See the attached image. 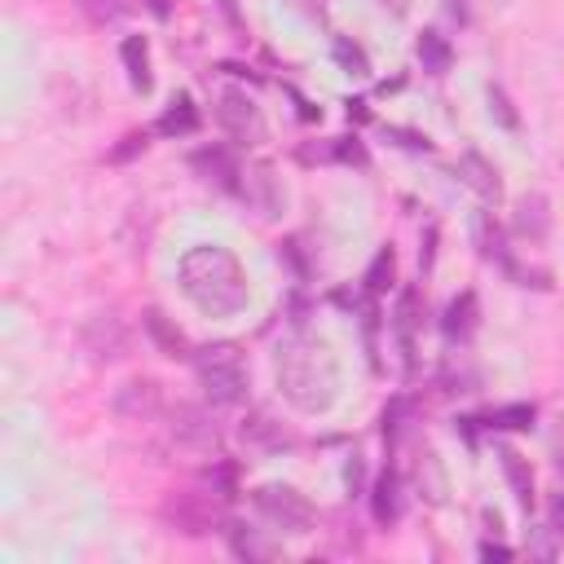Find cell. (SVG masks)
<instances>
[{"label":"cell","instance_id":"obj_1","mask_svg":"<svg viewBox=\"0 0 564 564\" xmlns=\"http://www.w3.org/2000/svg\"><path fill=\"white\" fill-rule=\"evenodd\" d=\"M181 296L203 313V317H235L248 309V269L239 265L235 252H225L216 243H199L181 256L177 265Z\"/></svg>","mask_w":564,"mask_h":564},{"label":"cell","instance_id":"obj_2","mask_svg":"<svg viewBox=\"0 0 564 564\" xmlns=\"http://www.w3.org/2000/svg\"><path fill=\"white\" fill-rule=\"evenodd\" d=\"M274 371H278V393L304 415H322L340 397V362L317 335H291L278 349Z\"/></svg>","mask_w":564,"mask_h":564},{"label":"cell","instance_id":"obj_3","mask_svg":"<svg viewBox=\"0 0 564 564\" xmlns=\"http://www.w3.org/2000/svg\"><path fill=\"white\" fill-rule=\"evenodd\" d=\"M194 371H199V384L207 393L212 406H239L248 397V362L235 345H207L194 353Z\"/></svg>","mask_w":564,"mask_h":564},{"label":"cell","instance_id":"obj_4","mask_svg":"<svg viewBox=\"0 0 564 564\" xmlns=\"http://www.w3.org/2000/svg\"><path fill=\"white\" fill-rule=\"evenodd\" d=\"M252 503H256V512L274 525V529H283V533H309L313 529V503L300 494V490H291V485H261L256 494H252Z\"/></svg>","mask_w":564,"mask_h":564},{"label":"cell","instance_id":"obj_5","mask_svg":"<svg viewBox=\"0 0 564 564\" xmlns=\"http://www.w3.org/2000/svg\"><path fill=\"white\" fill-rule=\"evenodd\" d=\"M216 124L230 133L235 142H261V137H265V116H261V106H256L243 88L220 93V101H216Z\"/></svg>","mask_w":564,"mask_h":564},{"label":"cell","instance_id":"obj_6","mask_svg":"<svg viewBox=\"0 0 564 564\" xmlns=\"http://www.w3.org/2000/svg\"><path fill=\"white\" fill-rule=\"evenodd\" d=\"M164 516H168L181 533L199 538V533H207V529L216 525V503H212V499H203V494H177V499H168Z\"/></svg>","mask_w":564,"mask_h":564},{"label":"cell","instance_id":"obj_7","mask_svg":"<svg viewBox=\"0 0 564 564\" xmlns=\"http://www.w3.org/2000/svg\"><path fill=\"white\" fill-rule=\"evenodd\" d=\"M459 177L485 199V203H499L503 199V181H499V168L485 159V155H477V151H464V159H459Z\"/></svg>","mask_w":564,"mask_h":564},{"label":"cell","instance_id":"obj_8","mask_svg":"<svg viewBox=\"0 0 564 564\" xmlns=\"http://www.w3.org/2000/svg\"><path fill=\"white\" fill-rule=\"evenodd\" d=\"M243 177H248V181H243L248 203H256L265 216H278V212H283V185H278L274 168H269V164H256V168L243 172Z\"/></svg>","mask_w":564,"mask_h":564},{"label":"cell","instance_id":"obj_9","mask_svg":"<svg viewBox=\"0 0 564 564\" xmlns=\"http://www.w3.org/2000/svg\"><path fill=\"white\" fill-rule=\"evenodd\" d=\"M116 410L129 419H146L159 410V384L155 380H129L116 388Z\"/></svg>","mask_w":564,"mask_h":564},{"label":"cell","instance_id":"obj_10","mask_svg":"<svg viewBox=\"0 0 564 564\" xmlns=\"http://www.w3.org/2000/svg\"><path fill=\"white\" fill-rule=\"evenodd\" d=\"M194 168L203 172V181H216L220 190H243V168L230 159V155H225L220 146H212V151H199L194 155Z\"/></svg>","mask_w":564,"mask_h":564},{"label":"cell","instance_id":"obj_11","mask_svg":"<svg viewBox=\"0 0 564 564\" xmlns=\"http://www.w3.org/2000/svg\"><path fill=\"white\" fill-rule=\"evenodd\" d=\"M499 464H503V477H507V485H512L516 503L529 512V507H533V472H529V459H525V455H516L512 445H503V449H499Z\"/></svg>","mask_w":564,"mask_h":564},{"label":"cell","instance_id":"obj_12","mask_svg":"<svg viewBox=\"0 0 564 564\" xmlns=\"http://www.w3.org/2000/svg\"><path fill=\"white\" fill-rule=\"evenodd\" d=\"M120 58H124L129 84H133L137 93H151V88H155V75H151V45H146V36H129V40L120 45Z\"/></svg>","mask_w":564,"mask_h":564},{"label":"cell","instance_id":"obj_13","mask_svg":"<svg viewBox=\"0 0 564 564\" xmlns=\"http://www.w3.org/2000/svg\"><path fill=\"white\" fill-rule=\"evenodd\" d=\"M371 512H375L380 525H397V516H401V477L393 468L380 472V481L371 485Z\"/></svg>","mask_w":564,"mask_h":564},{"label":"cell","instance_id":"obj_14","mask_svg":"<svg viewBox=\"0 0 564 564\" xmlns=\"http://www.w3.org/2000/svg\"><path fill=\"white\" fill-rule=\"evenodd\" d=\"M155 133H164V137H190V133H199V106L190 101V93L172 97V106L159 116Z\"/></svg>","mask_w":564,"mask_h":564},{"label":"cell","instance_id":"obj_15","mask_svg":"<svg viewBox=\"0 0 564 564\" xmlns=\"http://www.w3.org/2000/svg\"><path fill=\"white\" fill-rule=\"evenodd\" d=\"M477 291H464V296H455V300H449V309H445V335H449V340H468V335L477 331Z\"/></svg>","mask_w":564,"mask_h":564},{"label":"cell","instance_id":"obj_16","mask_svg":"<svg viewBox=\"0 0 564 564\" xmlns=\"http://www.w3.org/2000/svg\"><path fill=\"white\" fill-rule=\"evenodd\" d=\"M415 53H419V67L428 75H445L449 67H455V49H449V40L441 32H423L419 45H415Z\"/></svg>","mask_w":564,"mask_h":564},{"label":"cell","instance_id":"obj_17","mask_svg":"<svg viewBox=\"0 0 564 564\" xmlns=\"http://www.w3.org/2000/svg\"><path fill=\"white\" fill-rule=\"evenodd\" d=\"M146 331H151V340H155L168 358H185V335H181V331H177L159 309H151V313H146Z\"/></svg>","mask_w":564,"mask_h":564},{"label":"cell","instance_id":"obj_18","mask_svg":"<svg viewBox=\"0 0 564 564\" xmlns=\"http://www.w3.org/2000/svg\"><path fill=\"white\" fill-rule=\"evenodd\" d=\"M415 300H419L415 291H401V300H397V313H393V317H397L393 326H397V340H401L406 367L415 362Z\"/></svg>","mask_w":564,"mask_h":564},{"label":"cell","instance_id":"obj_19","mask_svg":"<svg viewBox=\"0 0 564 564\" xmlns=\"http://www.w3.org/2000/svg\"><path fill=\"white\" fill-rule=\"evenodd\" d=\"M75 10L93 23V27H110L129 14V0H75Z\"/></svg>","mask_w":564,"mask_h":564},{"label":"cell","instance_id":"obj_20","mask_svg":"<svg viewBox=\"0 0 564 564\" xmlns=\"http://www.w3.org/2000/svg\"><path fill=\"white\" fill-rule=\"evenodd\" d=\"M516 225H520V235L542 239V235H547V199H542V194L520 199V216H516Z\"/></svg>","mask_w":564,"mask_h":564},{"label":"cell","instance_id":"obj_21","mask_svg":"<svg viewBox=\"0 0 564 564\" xmlns=\"http://www.w3.org/2000/svg\"><path fill=\"white\" fill-rule=\"evenodd\" d=\"M331 53H335V62H340V71H345V75H358V80H362V75H371V58L362 53V45H353V40H345V36H340V40L331 45Z\"/></svg>","mask_w":564,"mask_h":564},{"label":"cell","instance_id":"obj_22","mask_svg":"<svg viewBox=\"0 0 564 564\" xmlns=\"http://www.w3.org/2000/svg\"><path fill=\"white\" fill-rule=\"evenodd\" d=\"M393 269H397V256H393V248H384V252L371 261V269H367V291H371V296H384V291L393 287Z\"/></svg>","mask_w":564,"mask_h":564},{"label":"cell","instance_id":"obj_23","mask_svg":"<svg viewBox=\"0 0 564 564\" xmlns=\"http://www.w3.org/2000/svg\"><path fill=\"white\" fill-rule=\"evenodd\" d=\"M243 436H252V441H261V445H269V449L291 445V436H287L269 415H252V423H243Z\"/></svg>","mask_w":564,"mask_h":564},{"label":"cell","instance_id":"obj_24","mask_svg":"<svg viewBox=\"0 0 564 564\" xmlns=\"http://www.w3.org/2000/svg\"><path fill=\"white\" fill-rule=\"evenodd\" d=\"M230 547H235L239 555H248V560H269V555H274V547L261 542L256 533H248V525H230Z\"/></svg>","mask_w":564,"mask_h":564},{"label":"cell","instance_id":"obj_25","mask_svg":"<svg viewBox=\"0 0 564 564\" xmlns=\"http://www.w3.org/2000/svg\"><path fill=\"white\" fill-rule=\"evenodd\" d=\"M533 406L529 401H516V406H499V410H490V428H529L533 423Z\"/></svg>","mask_w":564,"mask_h":564},{"label":"cell","instance_id":"obj_26","mask_svg":"<svg viewBox=\"0 0 564 564\" xmlns=\"http://www.w3.org/2000/svg\"><path fill=\"white\" fill-rule=\"evenodd\" d=\"M490 116H494V124H503L507 133H516V129H520L516 106H512V97H507L499 84H490Z\"/></svg>","mask_w":564,"mask_h":564},{"label":"cell","instance_id":"obj_27","mask_svg":"<svg viewBox=\"0 0 564 564\" xmlns=\"http://www.w3.org/2000/svg\"><path fill=\"white\" fill-rule=\"evenodd\" d=\"M547 529L564 542V494H555V499L547 503Z\"/></svg>","mask_w":564,"mask_h":564},{"label":"cell","instance_id":"obj_28","mask_svg":"<svg viewBox=\"0 0 564 564\" xmlns=\"http://www.w3.org/2000/svg\"><path fill=\"white\" fill-rule=\"evenodd\" d=\"M335 159H349V164H367V151L358 146V137H340V146H335Z\"/></svg>","mask_w":564,"mask_h":564},{"label":"cell","instance_id":"obj_29","mask_svg":"<svg viewBox=\"0 0 564 564\" xmlns=\"http://www.w3.org/2000/svg\"><path fill=\"white\" fill-rule=\"evenodd\" d=\"M516 551L512 547H503V542H481V560H512Z\"/></svg>","mask_w":564,"mask_h":564},{"label":"cell","instance_id":"obj_30","mask_svg":"<svg viewBox=\"0 0 564 564\" xmlns=\"http://www.w3.org/2000/svg\"><path fill=\"white\" fill-rule=\"evenodd\" d=\"M124 142H129V146H120V151L110 155V159H129L133 151H142V146H146V133H133V137H124Z\"/></svg>","mask_w":564,"mask_h":564},{"label":"cell","instance_id":"obj_31","mask_svg":"<svg viewBox=\"0 0 564 564\" xmlns=\"http://www.w3.org/2000/svg\"><path fill=\"white\" fill-rule=\"evenodd\" d=\"M146 5H151L155 19H168V14H172V0H146Z\"/></svg>","mask_w":564,"mask_h":564},{"label":"cell","instance_id":"obj_32","mask_svg":"<svg viewBox=\"0 0 564 564\" xmlns=\"http://www.w3.org/2000/svg\"><path fill=\"white\" fill-rule=\"evenodd\" d=\"M291 5H300L304 14H322V0H291Z\"/></svg>","mask_w":564,"mask_h":564},{"label":"cell","instance_id":"obj_33","mask_svg":"<svg viewBox=\"0 0 564 564\" xmlns=\"http://www.w3.org/2000/svg\"><path fill=\"white\" fill-rule=\"evenodd\" d=\"M380 5H384V10H393V14H397V19H401V14H406V0H380Z\"/></svg>","mask_w":564,"mask_h":564}]
</instances>
